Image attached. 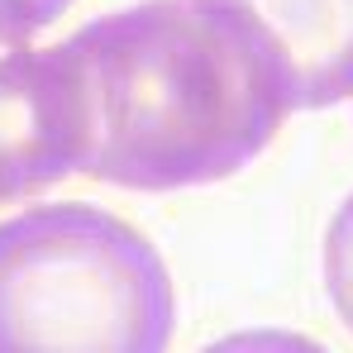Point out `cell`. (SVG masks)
<instances>
[{
    "instance_id": "1",
    "label": "cell",
    "mask_w": 353,
    "mask_h": 353,
    "mask_svg": "<svg viewBox=\"0 0 353 353\" xmlns=\"http://www.w3.org/2000/svg\"><path fill=\"white\" fill-rule=\"evenodd\" d=\"M67 43L91 86V181L210 186L243 172L292 115L258 34L225 0H139Z\"/></svg>"
},
{
    "instance_id": "2",
    "label": "cell",
    "mask_w": 353,
    "mask_h": 353,
    "mask_svg": "<svg viewBox=\"0 0 353 353\" xmlns=\"http://www.w3.org/2000/svg\"><path fill=\"white\" fill-rule=\"evenodd\" d=\"M176 292L143 230L86 201L0 220V353H158Z\"/></svg>"
},
{
    "instance_id": "3",
    "label": "cell",
    "mask_w": 353,
    "mask_h": 353,
    "mask_svg": "<svg viewBox=\"0 0 353 353\" xmlns=\"http://www.w3.org/2000/svg\"><path fill=\"white\" fill-rule=\"evenodd\" d=\"M91 158V86L72 43L0 53V205L29 201Z\"/></svg>"
},
{
    "instance_id": "4",
    "label": "cell",
    "mask_w": 353,
    "mask_h": 353,
    "mask_svg": "<svg viewBox=\"0 0 353 353\" xmlns=\"http://www.w3.org/2000/svg\"><path fill=\"white\" fill-rule=\"evenodd\" d=\"M258 34L287 110L353 101V0H225Z\"/></svg>"
},
{
    "instance_id": "5",
    "label": "cell",
    "mask_w": 353,
    "mask_h": 353,
    "mask_svg": "<svg viewBox=\"0 0 353 353\" xmlns=\"http://www.w3.org/2000/svg\"><path fill=\"white\" fill-rule=\"evenodd\" d=\"M325 292H330L334 315L353 334V191L344 196V205L334 210V220L325 230Z\"/></svg>"
},
{
    "instance_id": "6",
    "label": "cell",
    "mask_w": 353,
    "mask_h": 353,
    "mask_svg": "<svg viewBox=\"0 0 353 353\" xmlns=\"http://www.w3.org/2000/svg\"><path fill=\"white\" fill-rule=\"evenodd\" d=\"M72 0H0V48H19L34 34L53 29Z\"/></svg>"
}]
</instances>
